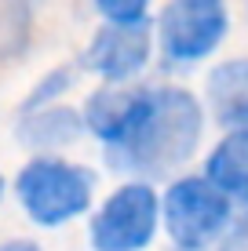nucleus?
<instances>
[{
  "label": "nucleus",
  "mask_w": 248,
  "mask_h": 251,
  "mask_svg": "<svg viewBox=\"0 0 248 251\" xmlns=\"http://www.w3.org/2000/svg\"><path fill=\"white\" fill-rule=\"evenodd\" d=\"M15 189L33 222L62 226L91 204L95 175L66 160H33L29 168H22Z\"/></svg>",
  "instance_id": "nucleus-3"
},
{
  "label": "nucleus",
  "mask_w": 248,
  "mask_h": 251,
  "mask_svg": "<svg viewBox=\"0 0 248 251\" xmlns=\"http://www.w3.org/2000/svg\"><path fill=\"white\" fill-rule=\"evenodd\" d=\"M204 109L183 88H146L135 124L117 146H110V160L117 171L135 175H168L186 164L201 146Z\"/></svg>",
  "instance_id": "nucleus-1"
},
{
  "label": "nucleus",
  "mask_w": 248,
  "mask_h": 251,
  "mask_svg": "<svg viewBox=\"0 0 248 251\" xmlns=\"http://www.w3.org/2000/svg\"><path fill=\"white\" fill-rule=\"evenodd\" d=\"M150 58V25L146 22H106L84 51V69L106 76L110 84H124Z\"/></svg>",
  "instance_id": "nucleus-6"
},
{
  "label": "nucleus",
  "mask_w": 248,
  "mask_h": 251,
  "mask_svg": "<svg viewBox=\"0 0 248 251\" xmlns=\"http://www.w3.org/2000/svg\"><path fill=\"white\" fill-rule=\"evenodd\" d=\"M161 215H165V229L179 251H204L208 244L223 240V233L230 229L234 201L204 175H186L168 186L165 201H161Z\"/></svg>",
  "instance_id": "nucleus-2"
},
{
  "label": "nucleus",
  "mask_w": 248,
  "mask_h": 251,
  "mask_svg": "<svg viewBox=\"0 0 248 251\" xmlns=\"http://www.w3.org/2000/svg\"><path fill=\"white\" fill-rule=\"evenodd\" d=\"M95 7H99V15L106 22H146V7H150V0H95Z\"/></svg>",
  "instance_id": "nucleus-11"
},
{
  "label": "nucleus",
  "mask_w": 248,
  "mask_h": 251,
  "mask_svg": "<svg viewBox=\"0 0 248 251\" xmlns=\"http://www.w3.org/2000/svg\"><path fill=\"white\" fill-rule=\"evenodd\" d=\"M204 95L226 131H248V55L219 62L204 80Z\"/></svg>",
  "instance_id": "nucleus-7"
},
{
  "label": "nucleus",
  "mask_w": 248,
  "mask_h": 251,
  "mask_svg": "<svg viewBox=\"0 0 248 251\" xmlns=\"http://www.w3.org/2000/svg\"><path fill=\"white\" fill-rule=\"evenodd\" d=\"M142 99H146V88H102L84 106V124L106 146H117L124 138V131L135 124Z\"/></svg>",
  "instance_id": "nucleus-8"
},
{
  "label": "nucleus",
  "mask_w": 248,
  "mask_h": 251,
  "mask_svg": "<svg viewBox=\"0 0 248 251\" xmlns=\"http://www.w3.org/2000/svg\"><path fill=\"white\" fill-rule=\"evenodd\" d=\"M0 189H4V178H0Z\"/></svg>",
  "instance_id": "nucleus-14"
},
{
  "label": "nucleus",
  "mask_w": 248,
  "mask_h": 251,
  "mask_svg": "<svg viewBox=\"0 0 248 251\" xmlns=\"http://www.w3.org/2000/svg\"><path fill=\"white\" fill-rule=\"evenodd\" d=\"M219 251H248V215L241 222H230V229L223 233Z\"/></svg>",
  "instance_id": "nucleus-12"
},
{
  "label": "nucleus",
  "mask_w": 248,
  "mask_h": 251,
  "mask_svg": "<svg viewBox=\"0 0 248 251\" xmlns=\"http://www.w3.org/2000/svg\"><path fill=\"white\" fill-rule=\"evenodd\" d=\"M77 131H81V117L70 113V109H62V106L37 109L22 127V135H26L29 146H66V142H73Z\"/></svg>",
  "instance_id": "nucleus-10"
},
{
  "label": "nucleus",
  "mask_w": 248,
  "mask_h": 251,
  "mask_svg": "<svg viewBox=\"0 0 248 251\" xmlns=\"http://www.w3.org/2000/svg\"><path fill=\"white\" fill-rule=\"evenodd\" d=\"M204 178L248 211V131H226L204 160Z\"/></svg>",
  "instance_id": "nucleus-9"
},
{
  "label": "nucleus",
  "mask_w": 248,
  "mask_h": 251,
  "mask_svg": "<svg viewBox=\"0 0 248 251\" xmlns=\"http://www.w3.org/2000/svg\"><path fill=\"white\" fill-rule=\"evenodd\" d=\"M230 33L226 0H168L157 19L161 51L175 66H193L208 58Z\"/></svg>",
  "instance_id": "nucleus-4"
},
{
  "label": "nucleus",
  "mask_w": 248,
  "mask_h": 251,
  "mask_svg": "<svg viewBox=\"0 0 248 251\" xmlns=\"http://www.w3.org/2000/svg\"><path fill=\"white\" fill-rule=\"evenodd\" d=\"M157 193L146 182H128L99 207L91 222V244L95 251H142L157 233Z\"/></svg>",
  "instance_id": "nucleus-5"
},
{
  "label": "nucleus",
  "mask_w": 248,
  "mask_h": 251,
  "mask_svg": "<svg viewBox=\"0 0 248 251\" xmlns=\"http://www.w3.org/2000/svg\"><path fill=\"white\" fill-rule=\"evenodd\" d=\"M0 251H40V248L29 240H11V244H0Z\"/></svg>",
  "instance_id": "nucleus-13"
}]
</instances>
